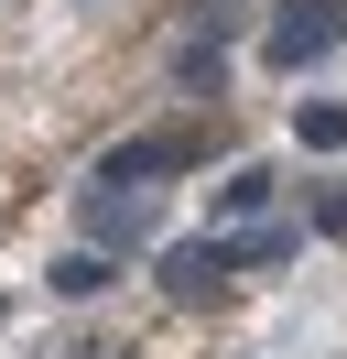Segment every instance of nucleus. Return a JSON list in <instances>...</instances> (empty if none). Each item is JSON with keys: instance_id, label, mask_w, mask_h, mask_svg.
Here are the masks:
<instances>
[{"instance_id": "obj_6", "label": "nucleus", "mask_w": 347, "mask_h": 359, "mask_svg": "<svg viewBox=\"0 0 347 359\" xmlns=\"http://www.w3.org/2000/svg\"><path fill=\"white\" fill-rule=\"evenodd\" d=\"M293 131H304V142H315V153H337V142H347V109H304V120H293Z\"/></svg>"}, {"instance_id": "obj_3", "label": "nucleus", "mask_w": 347, "mask_h": 359, "mask_svg": "<svg viewBox=\"0 0 347 359\" xmlns=\"http://www.w3.org/2000/svg\"><path fill=\"white\" fill-rule=\"evenodd\" d=\"M174 163H185V142L152 131V142H120V153L98 163V185H141V175H174Z\"/></svg>"}, {"instance_id": "obj_7", "label": "nucleus", "mask_w": 347, "mask_h": 359, "mask_svg": "<svg viewBox=\"0 0 347 359\" xmlns=\"http://www.w3.org/2000/svg\"><path fill=\"white\" fill-rule=\"evenodd\" d=\"M315 229H337V240H347V185H325V196H315Z\"/></svg>"}, {"instance_id": "obj_2", "label": "nucleus", "mask_w": 347, "mask_h": 359, "mask_svg": "<svg viewBox=\"0 0 347 359\" xmlns=\"http://www.w3.org/2000/svg\"><path fill=\"white\" fill-rule=\"evenodd\" d=\"M228 272H239V250H217V240L163 250V294H174V305H206V294H228Z\"/></svg>"}, {"instance_id": "obj_5", "label": "nucleus", "mask_w": 347, "mask_h": 359, "mask_svg": "<svg viewBox=\"0 0 347 359\" xmlns=\"http://www.w3.org/2000/svg\"><path fill=\"white\" fill-rule=\"evenodd\" d=\"M98 283H108L98 250H65V262H55V294H98Z\"/></svg>"}, {"instance_id": "obj_1", "label": "nucleus", "mask_w": 347, "mask_h": 359, "mask_svg": "<svg viewBox=\"0 0 347 359\" xmlns=\"http://www.w3.org/2000/svg\"><path fill=\"white\" fill-rule=\"evenodd\" d=\"M337 33H347V11H337V0H282V22L260 33V66L304 76V66H315L325 44H337Z\"/></svg>"}, {"instance_id": "obj_4", "label": "nucleus", "mask_w": 347, "mask_h": 359, "mask_svg": "<svg viewBox=\"0 0 347 359\" xmlns=\"http://www.w3.org/2000/svg\"><path fill=\"white\" fill-rule=\"evenodd\" d=\"M271 207V163H239L228 185H217V218H260Z\"/></svg>"}, {"instance_id": "obj_8", "label": "nucleus", "mask_w": 347, "mask_h": 359, "mask_svg": "<svg viewBox=\"0 0 347 359\" xmlns=\"http://www.w3.org/2000/svg\"><path fill=\"white\" fill-rule=\"evenodd\" d=\"M76 359H120V348H76Z\"/></svg>"}]
</instances>
